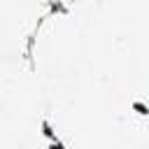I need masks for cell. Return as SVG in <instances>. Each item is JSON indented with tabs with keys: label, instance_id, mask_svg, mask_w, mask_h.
<instances>
[{
	"label": "cell",
	"instance_id": "obj_2",
	"mask_svg": "<svg viewBox=\"0 0 149 149\" xmlns=\"http://www.w3.org/2000/svg\"><path fill=\"white\" fill-rule=\"evenodd\" d=\"M51 149H65V147H63V142L56 137V140H51Z\"/></svg>",
	"mask_w": 149,
	"mask_h": 149
},
{
	"label": "cell",
	"instance_id": "obj_3",
	"mask_svg": "<svg viewBox=\"0 0 149 149\" xmlns=\"http://www.w3.org/2000/svg\"><path fill=\"white\" fill-rule=\"evenodd\" d=\"M135 109H137L140 114H147V109H144V105H140V102H135Z\"/></svg>",
	"mask_w": 149,
	"mask_h": 149
},
{
	"label": "cell",
	"instance_id": "obj_1",
	"mask_svg": "<svg viewBox=\"0 0 149 149\" xmlns=\"http://www.w3.org/2000/svg\"><path fill=\"white\" fill-rule=\"evenodd\" d=\"M42 133H44V135H47V137H49V140H56V133H54V130H51V123H49V121H47V119H44V121H42Z\"/></svg>",
	"mask_w": 149,
	"mask_h": 149
}]
</instances>
